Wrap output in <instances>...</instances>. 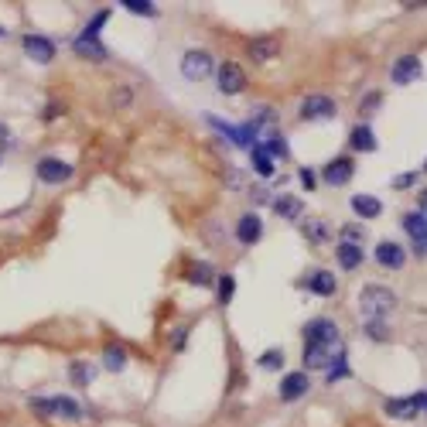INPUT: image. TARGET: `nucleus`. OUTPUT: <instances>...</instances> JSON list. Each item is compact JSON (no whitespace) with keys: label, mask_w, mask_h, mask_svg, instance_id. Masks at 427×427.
<instances>
[{"label":"nucleus","mask_w":427,"mask_h":427,"mask_svg":"<svg viewBox=\"0 0 427 427\" xmlns=\"http://www.w3.org/2000/svg\"><path fill=\"white\" fill-rule=\"evenodd\" d=\"M359 311H363L366 321H383L387 314L397 311V294L383 284H366L359 294Z\"/></svg>","instance_id":"nucleus-1"},{"label":"nucleus","mask_w":427,"mask_h":427,"mask_svg":"<svg viewBox=\"0 0 427 427\" xmlns=\"http://www.w3.org/2000/svg\"><path fill=\"white\" fill-rule=\"evenodd\" d=\"M31 410L38 417H62V421H82V407L72 397H35Z\"/></svg>","instance_id":"nucleus-2"},{"label":"nucleus","mask_w":427,"mask_h":427,"mask_svg":"<svg viewBox=\"0 0 427 427\" xmlns=\"http://www.w3.org/2000/svg\"><path fill=\"white\" fill-rule=\"evenodd\" d=\"M304 346H321V349H342V335L331 318H314L304 325Z\"/></svg>","instance_id":"nucleus-3"},{"label":"nucleus","mask_w":427,"mask_h":427,"mask_svg":"<svg viewBox=\"0 0 427 427\" xmlns=\"http://www.w3.org/2000/svg\"><path fill=\"white\" fill-rule=\"evenodd\" d=\"M215 72V62L209 52H202V48H192V52H185L181 55V76L188 79V82H202V79H209Z\"/></svg>","instance_id":"nucleus-4"},{"label":"nucleus","mask_w":427,"mask_h":427,"mask_svg":"<svg viewBox=\"0 0 427 427\" xmlns=\"http://www.w3.org/2000/svg\"><path fill=\"white\" fill-rule=\"evenodd\" d=\"M215 86H219V93H226V96L243 93V89H246V72H243V65H239V62H222V65L215 69Z\"/></svg>","instance_id":"nucleus-5"},{"label":"nucleus","mask_w":427,"mask_h":427,"mask_svg":"<svg viewBox=\"0 0 427 427\" xmlns=\"http://www.w3.org/2000/svg\"><path fill=\"white\" fill-rule=\"evenodd\" d=\"M35 175H38V181H45V185H65L76 171H72V164H65L59 157H41Z\"/></svg>","instance_id":"nucleus-6"},{"label":"nucleus","mask_w":427,"mask_h":427,"mask_svg":"<svg viewBox=\"0 0 427 427\" xmlns=\"http://www.w3.org/2000/svg\"><path fill=\"white\" fill-rule=\"evenodd\" d=\"M21 48H24V55H28V59L41 62V65H48V62L55 59V41L45 38V35H35V31L21 38Z\"/></svg>","instance_id":"nucleus-7"},{"label":"nucleus","mask_w":427,"mask_h":427,"mask_svg":"<svg viewBox=\"0 0 427 427\" xmlns=\"http://www.w3.org/2000/svg\"><path fill=\"white\" fill-rule=\"evenodd\" d=\"M424 76V65L417 55H400V59L393 62V69H389V79L397 82V86H410V82H417V79Z\"/></svg>","instance_id":"nucleus-8"},{"label":"nucleus","mask_w":427,"mask_h":427,"mask_svg":"<svg viewBox=\"0 0 427 427\" xmlns=\"http://www.w3.org/2000/svg\"><path fill=\"white\" fill-rule=\"evenodd\" d=\"M404 229L410 233L414 253H417V256H427V212H407L404 215Z\"/></svg>","instance_id":"nucleus-9"},{"label":"nucleus","mask_w":427,"mask_h":427,"mask_svg":"<svg viewBox=\"0 0 427 427\" xmlns=\"http://www.w3.org/2000/svg\"><path fill=\"white\" fill-rule=\"evenodd\" d=\"M335 99L331 96H321V93H314L301 103V110H297V117L301 120H318V117H335Z\"/></svg>","instance_id":"nucleus-10"},{"label":"nucleus","mask_w":427,"mask_h":427,"mask_svg":"<svg viewBox=\"0 0 427 427\" xmlns=\"http://www.w3.org/2000/svg\"><path fill=\"white\" fill-rule=\"evenodd\" d=\"M308 389H311V380L304 369H301V372H287V376L280 380V400H284V404H294V400H301Z\"/></svg>","instance_id":"nucleus-11"},{"label":"nucleus","mask_w":427,"mask_h":427,"mask_svg":"<svg viewBox=\"0 0 427 427\" xmlns=\"http://www.w3.org/2000/svg\"><path fill=\"white\" fill-rule=\"evenodd\" d=\"M355 175V164H352V157H335V161H329L325 168H321V178L329 181L331 188H342L349 178Z\"/></svg>","instance_id":"nucleus-12"},{"label":"nucleus","mask_w":427,"mask_h":427,"mask_svg":"<svg viewBox=\"0 0 427 427\" xmlns=\"http://www.w3.org/2000/svg\"><path fill=\"white\" fill-rule=\"evenodd\" d=\"M376 263L387 267V271H400V267L407 263V250H404L400 243L383 239V243H376Z\"/></svg>","instance_id":"nucleus-13"},{"label":"nucleus","mask_w":427,"mask_h":427,"mask_svg":"<svg viewBox=\"0 0 427 427\" xmlns=\"http://www.w3.org/2000/svg\"><path fill=\"white\" fill-rule=\"evenodd\" d=\"M260 236H263V222H260V215H256V212L239 215V222H236V239H239L243 246H253Z\"/></svg>","instance_id":"nucleus-14"},{"label":"nucleus","mask_w":427,"mask_h":427,"mask_svg":"<svg viewBox=\"0 0 427 427\" xmlns=\"http://www.w3.org/2000/svg\"><path fill=\"white\" fill-rule=\"evenodd\" d=\"M387 414H389V417H400V421H414V417L421 414V393H414V397H393V400H387Z\"/></svg>","instance_id":"nucleus-15"},{"label":"nucleus","mask_w":427,"mask_h":427,"mask_svg":"<svg viewBox=\"0 0 427 427\" xmlns=\"http://www.w3.org/2000/svg\"><path fill=\"white\" fill-rule=\"evenodd\" d=\"M72 48H76V55H82V59H93V62L106 59V45H103L96 35H86V31L72 41Z\"/></svg>","instance_id":"nucleus-16"},{"label":"nucleus","mask_w":427,"mask_h":427,"mask_svg":"<svg viewBox=\"0 0 427 427\" xmlns=\"http://www.w3.org/2000/svg\"><path fill=\"white\" fill-rule=\"evenodd\" d=\"M301 233H304V239H308V243H329L331 226H329V219L311 215V219H301Z\"/></svg>","instance_id":"nucleus-17"},{"label":"nucleus","mask_w":427,"mask_h":427,"mask_svg":"<svg viewBox=\"0 0 427 427\" xmlns=\"http://www.w3.org/2000/svg\"><path fill=\"white\" fill-rule=\"evenodd\" d=\"M349 144H352V151L372 154V151H376V134H372V127H369V123H355L352 134H349Z\"/></svg>","instance_id":"nucleus-18"},{"label":"nucleus","mask_w":427,"mask_h":427,"mask_svg":"<svg viewBox=\"0 0 427 427\" xmlns=\"http://www.w3.org/2000/svg\"><path fill=\"white\" fill-rule=\"evenodd\" d=\"M335 260H338V267H342V271H359L366 256H363V246H355V243H338Z\"/></svg>","instance_id":"nucleus-19"},{"label":"nucleus","mask_w":427,"mask_h":427,"mask_svg":"<svg viewBox=\"0 0 427 427\" xmlns=\"http://www.w3.org/2000/svg\"><path fill=\"white\" fill-rule=\"evenodd\" d=\"M308 287H311V294H318V297H331V294L338 291V280H335L331 271H314L308 277Z\"/></svg>","instance_id":"nucleus-20"},{"label":"nucleus","mask_w":427,"mask_h":427,"mask_svg":"<svg viewBox=\"0 0 427 427\" xmlns=\"http://www.w3.org/2000/svg\"><path fill=\"white\" fill-rule=\"evenodd\" d=\"M352 212L363 215V219H376V215L383 212V202L376 198V195H352Z\"/></svg>","instance_id":"nucleus-21"},{"label":"nucleus","mask_w":427,"mask_h":427,"mask_svg":"<svg viewBox=\"0 0 427 427\" xmlns=\"http://www.w3.org/2000/svg\"><path fill=\"white\" fill-rule=\"evenodd\" d=\"M338 349H321V346H304V366L308 369H329Z\"/></svg>","instance_id":"nucleus-22"},{"label":"nucleus","mask_w":427,"mask_h":427,"mask_svg":"<svg viewBox=\"0 0 427 427\" xmlns=\"http://www.w3.org/2000/svg\"><path fill=\"white\" fill-rule=\"evenodd\" d=\"M271 205L280 219H301V198H294V195H277Z\"/></svg>","instance_id":"nucleus-23"},{"label":"nucleus","mask_w":427,"mask_h":427,"mask_svg":"<svg viewBox=\"0 0 427 427\" xmlns=\"http://www.w3.org/2000/svg\"><path fill=\"white\" fill-rule=\"evenodd\" d=\"M277 52H280V45H277V41H273V38H256V41H250V55H253V59H256V62H267V59H273Z\"/></svg>","instance_id":"nucleus-24"},{"label":"nucleus","mask_w":427,"mask_h":427,"mask_svg":"<svg viewBox=\"0 0 427 427\" xmlns=\"http://www.w3.org/2000/svg\"><path fill=\"white\" fill-rule=\"evenodd\" d=\"M103 366L110 369V372H120V369L127 366V352L120 349L117 342H110V346L103 349Z\"/></svg>","instance_id":"nucleus-25"},{"label":"nucleus","mask_w":427,"mask_h":427,"mask_svg":"<svg viewBox=\"0 0 427 427\" xmlns=\"http://www.w3.org/2000/svg\"><path fill=\"white\" fill-rule=\"evenodd\" d=\"M69 376H72V383H76V387H89L96 372H93L89 363H72V366H69Z\"/></svg>","instance_id":"nucleus-26"},{"label":"nucleus","mask_w":427,"mask_h":427,"mask_svg":"<svg viewBox=\"0 0 427 427\" xmlns=\"http://www.w3.org/2000/svg\"><path fill=\"white\" fill-rule=\"evenodd\" d=\"M331 372H329V383H338V380H346L349 376V363H346V352L338 349L335 352V359H331Z\"/></svg>","instance_id":"nucleus-27"},{"label":"nucleus","mask_w":427,"mask_h":427,"mask_svg":"<svg viewBox=\"0 0 427 427\" xmlns=\"http://www.w3.org/2000/svg\"><path fill=\"white\" fill-rule=\"evenodd\" d=\"M256 147L271 157V161H273V157H287V140H284V137H271L267 144H256Z\"/></svg>","instance_id":"nucleus-28"},{"label":"nucleus","mask_w":427,"mask_h":427,"mask_svg":"<svg viewBox=\"0 0 427 427\" xmlns=\"http://www.w3.org/2000/svg\"><path fill=\"white\" fill-rule=\"evenodd\" d=\"M123 7L140 18H157V4H151V0H123Z\"/></svg>","instance_id":"nucleus-29"},{"label":"nucleus","mask_w":427,"mask_h":427,"mask_svg":"<svg viewBox=\"0 0 427 427\" xmlns=\"http://www.w3.org/2000/svg\"><path fill=\"white\" fill-rule=\"evenodd\" d=\"M188 280H192V284H212V280H215V271L209 267V263H205V260H202V263H195V267H192Z\"/></svg>","instance_id":"nucleus-30"},{"label":"nucleus","mask_w":427,"mask_h":427,"mask_svg":"<svg viewBox=\"0 0 427 427\" xmlns=\"http://www.w3.org/2000/svg\"><path fill=\"white\" fill-rule=\"evenodd\" d=\"M250 151H253V168H256V171H260L263 178H271V175H273V161L263 154L260 147H250Z\"/></svg>","instance_id":"nucleus-31"},{"label":"nucleus","mask_w":427,"mask_h":427,"mask_svg":"<svg viewBox=\"0 0 427 427\" xmlns=\"http://www.w3.org/2000/svg\"><path fill=\"white\" fill-rule=\"evenodd\" d=\"M256 366H260V369H280V366H284V352H280V349L263 352V355L256 359Z\"/></svg>","instance_id":"nucleus-32"},{"label":"nucleus","mask_w":427,"mask_h":427,"mask_svg":"<svg viewBox=\"0 0 427 427\" xmlns=\"http://www.w3.org/2000/svg\"><path fill=\"white\" fill-rule=\"evenodd\" d=\"M110 14H113L110 7H103V11H96V14H93V21H89V24H86L82 31H86V35H96V38H99V28H103V24L110 21Z\"/></svg>","instance_id":"nucleus-33"},{"label":"nucleus","mask_w":427,"mask_h":427,"mask_svg":"<svg viewBox=\"0 0 427 427\" xmlns=\"http://www.w3.org/2000/svg\"><path fill=\"white\" fill-rule=\"evenodd\" d=\"M233 291H236V280L226 273V277H219V304H229L233 301Z\"/></svg>","instance_id":"nucleus-34"},{"label":"nucleus","mask_w":427,"mask_h":427,"mask_svg":"<svg viewBox=\"0 0 427 427\" xmlns=\"http://www.w3.org/2000/svg\"><path fill=\"white\" fill-rule=\"evenodd\" d=\"M363 239H366V229H363V226H355V222L342 226V243H355V246H359Z\"/></svg>","instance_id":"nucleus-35"},{"label":"nucleus","mask_w":427,"mask_h":427,"mask_svg":"<svg viewBox=\"0 0 427 427\" xmlns=\"http://www.w3.org/2000/svg\"><path fill=\"white\" fill-rule=\"evenodd\" d=\"M366 335H369V338H376V342H383V338H389L387 321H366Z\"/></svg>","instance_id":"nucleus-36"},{"label":"nucleus","mask_w":427,"mask_h":427,"mask_svg":"<svg viewBox=\"0 0 427 427\" xmlns=\"http://www.w3.org/2000/svg\"><path fill=\"white\" fill-rule=\"evenodd\" d=\"M253 123H256V127H271V123H277V110H271V106H260Z\"/></svg>","instance_id":"nucleus-37"},{"label":"nucleus","mask_w":427,"mask_h":427,"mask_svg":"<svg viewBox=\"0 0 427 427\" xmlns=\"http://www.w3.org/2000/svg\"><path fill=\"white\" fill-rule=\"evenodd\" d=\"M380 106H383V96H380V93H366V99H363V110H366V113H372V110H380Z\"/></svg>","instance_id":"nucleus-38"},{"label":"nucleus","mask_w":427,"mask_h":427,"mask_svg":"<svg viewBox=\"0 0 427 427\" xmlns=\"http://www.w3.org/2000/svg\"><path fill=\"white\" fill-rule=\"evenodd\" d=\"M414 181H417V175H414V171H407V175H397V178H393V188H397V192H404V188H410Z\"/></svg>","instance_id":"nucleus-39"},{"label":"nucleus","mask_w":427,"mask_h":427,"mask_svg":"<svg viewBox=\"0 0 427 427\" xmlns=\"http://www.w3.org/2000/svg\"><path fill=\"white\" fill-rule=\"evenodd\" d=\"M113 96H117V99H113V103H117V106H127V103H130V96H134V93H130V89H127V86H120V89H117V93H113Z\"/></svg>","instance_id":"nucleus-40"},{"label":"nucleus","mask_w":427,"mask_h":427,"mask_svg":"<svg viewBox=\"0 0 427 427\" xmlns=\"http://www.w3.org/2000/svg\"><path fill=\"white\" fill-rule=\"evenodd\" d=\"M301 181H304V188H314V185H318V181H314V171H311V168H301Z\"/></svg>","instance_id":"nucleus-41"},{"label":"nucleus","mask_w":427,"mask_h":427,"mask_svg":"<svg viewBox=\"0 0 427 427\" xmlns=\"http://www.w3.org/2000/svg\"><path fill=\"white\" fill-rule=\"evenodd\" d=\"M0 144H11V130H7V123H0Z\"/></svg>","instance_id":"nucleus-42"},{"label":"nucleus","mask_w":427,"mask_h":427,"mask_svg":"<svg viewBox=\"0 0 427 427\" xmlns=\"http://www.w3.org/2000/svg\"><path fill=\"white\" fill-rule=\"evenodd\" d=\"M181 346H185V329L175 331V349H181Z\"/></svg>","instance_id":"nucleus-43"},{"label":"nucleus","mask_w":427,"mask_h":427,"mask_svg":"<svg viewBox=\"0 0 427 427\" xmlns=\"http://www.w3.org/2000/svg\"><path fill=\"white\" fill-rule=\"evenodd\" d=\"M417 205H421L417 212H427V188H424V192H421V198H417Z\"/></svg>","instance_id":"nucleus-44"},{"label":"nucleus","mask_w":427,"mask_h":427,"mask_svg":"<svg viewBox=\"0 0 427 427\" xmlns=\"http://www.w3.org/2000/svg\"><path fill=\"white\" fill-rule=\"evenodd\" d=\"M0 38H4V28H0Z\"/></svg>","instance_id":"nucleus-45"},{"label":"nucleus","mask_w":427,"mask_h":427,"mask_svg":"<svg viewBox=\"0 0 427 427\" xmlns=\"http://www.w3.org/2000/svg\"><path fill=\"white\" fill-rule=\"evenodd\" d=\"M424 171H427V164H424Z\"/></svg>","instance_id":"nucleus-46"}]
</instances>
